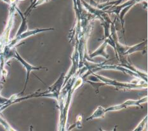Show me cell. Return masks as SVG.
Listing matches in <instances>:
<instances>
[{
	"instance_id": "1",
	"label": "cell",
	"mask_w": 148,
	"mask_h": 131,
	"mask_svg": "<svg viewBox=\"0 0 148 131\" xmlns=\"http://www.w3.org/2000/svg\"><path fill=\"white\" fill-rule=\"evenodd\" d=\"M147 100V97H145L143 99H141L137 100V101H134V100H128L125 101V103H122L121 104L116 105V106H113L112 107H109L107 109H103V113L105 114L106 112H108V111H118L123 109V108H126L127 107L132 106H140V104L143 103H145Z\"/></svg>"
},
{
	"instance_id": "7",
	"label": "cell",
	"mask_w": 148,
	"mask_h": 131,
	"mask_svg": "<svg viewBox=\"0 0 148 131\" xmlns=\"http://www.w3.org/2000/svg\"><path fill=\"white\" fill-rule=\"evenodd\" d=\"M147 120V116H146L145 118L141 121L138 126L133 131H146V126Z\"/></svg>"
},
{
	"instance_id": "6",
	"label": "cell",
	"mask_w": 148,
	"mask_h": 131,
	"mask_svg": "<svg viewBox=\"0 0 148 131\" xmlns=\"http://www.w3.org/2000/svg\"><path fill=\"white\" fill-rule=\"evenodd\" d=\"M17 10L18 11L19 14H20V15H21V17L22 18V24H21V27L19 28V30L18 31V33H17V35H16V37H18L19 36H21V34L22 33H24V32L27 29V25H26V21H25V18H24V17L23 16V14H22V13L18 10L17 9Z\"/></svg>"
},
{
	"instance_id": "2",
	"label": "cell",
	"mask_w": 148,
	"mask_h": 131,
	"mask_svg": "<svg viewBox=\"0 0 148 131\" xmlns=\"http://www.w3.org/2000/svg\"><path fill=\"white\" fill-rule=\"evenodd\" d=\"M95 76L100 80L102 82H105L106 84H107L108 85H114V86H117V87H125V88H141L140 85H134V84H121V83H119L117 82L116 81L114 80H109L108 78H106L104 77H102V76H101L99 75H95Z\"/></svg>"
},
{
	"instance_id": "10",
	"label": "cell",
	"mask_w": 148,
	"mask_h": 131,
	"mask_svg": "<svg viewBox=\"0 0 148 131\" xmlns=\"http://www.w3.org/2000/svg\"><path fill=\"white\" fill-rule=\"evenodd\" d=\"M18 1H24V0H18Z\"/></svg>"
},
{
	"instance_id": "8",
	"label": "cell",
	"mask_w": 148,
	"mask_h": 131,
	"mask_svg": "<svg viewBox=\"0 0 148 131\" xmlns=\"http://www.w3.org/2000/svg\"><path fill=\"white\" fill-rule=\"evenodd\" d=\"M117 126H115V127L114 128V129H113V130L112 131H116V129H117ZM99 130H100V131H105V130H104L103 129H99Z\"/></svg>"
},
{
	"instance_id": "9",
	"label": "cell",
	"mask_w": 148,
	"mask_h": 131,
	"mask_svg": "<svg viewBox=\"0 0 148 131\" xmlns=\"http://www.w3.org/2000/svg\"><path fill=\"white\" fill-rule=\"evenodd\" d=\"M2 1L6 3H8V4H10V0H2Z\"/></svg>"
},
{
	"instance_id": "4",
	"label": "cell",
	"mask_w": 148,
	"mask_h": 131,
	"mask_svg": "<svg viewBox=\"0 0 148 131\" xmlns=\"http://www.w3.org/2000/svg\"><path fill=\"white\" fill-rule=\"evenodd\" d=\"M146 43H147V40H145L143 43H141L139 45H136L130 48L129 49H128L126 52H125L124 56L127 55V54H130L132 53H134L135 52H137V51H140V50H144V48H145V47H146Z\"/></svg>"
},
{
	"instance_id": "3",
	"label": "cell",
	"mask_w": 148,
	"mask_h": 131,
	"mask_svg": "<svg viewBox=\"0 0 148 131\" xmlns=\"http://www.w3.org/2000/svg\"><path fill=\"white\" fill-rule=\"evenodd\" d=\"M15 53H16V56H15L16 57V58H17L19 61H20L22 64V65H23L24 66V68H25V69H26L27 71V78H26V82H25V86H24V90H23V92H22V93H23L24 91H25V87H26V85L27 84V82H28V79H29V74H30V72L31 71H33V70H39L40 69H45L46 68H43V67H38V68H37V67H34L33 66L30 65L29 64H28L27 62H26L25 61V60L22 58V57L18 55V53L17 52H15Z\"/></svg>"
},
{
	"instance_id": "5",
	"label": "cell",
	"mask_w": 148,
	"mask_h": 131,
	"mask_svg": "<svg viewBox=\"0 0 148 131\" xmlns=\"http://www.w3.org/2000/svg\"><path fill=\"white\" fill-rule=\"evenodd\" d=\"M107 44H108L107 41H106L102 45V46L100 47L99 49L96 50L95 52L90 54V56L91 57H94L95 56H99V55H101H101H102L104 57H106V58H108V56L107 55V54H106V53L104 52V49H105L106 45H107Z\"/></svg>"
}]
</instances>
